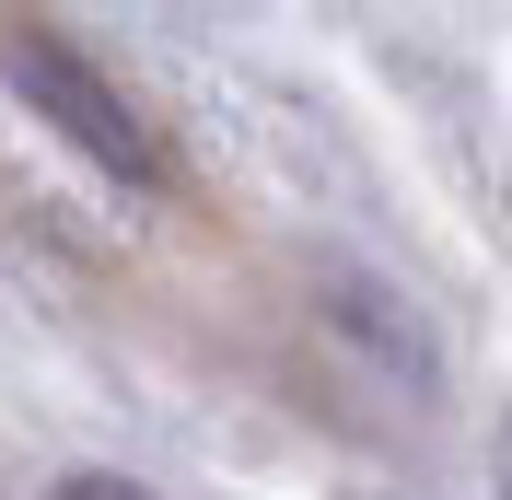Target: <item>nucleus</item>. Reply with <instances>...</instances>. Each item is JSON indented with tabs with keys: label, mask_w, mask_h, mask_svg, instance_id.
<instances>
[{
	"label": "nucleus",
	"mask_w": 512,
	"mask_h": 500,
	"mask_svg": "<svg viewBox=\"0 0 512 500\" xmlns=\"http://www.w3.org/2000/svg\"><path fill=\"white\" fill-rule=\"evenodd\" d=\"M0 82L35 105V117L59 128L70 152H94L105 175H128V187H152L163 175V152H152V128H140V105L105 82L70 35H47V24H0Z\"/></svg>",
	"instance_id": "1"
},
{
	"label": "nucleus",
	"mask_w": 512,
	"mask_h": 500,
	"mask_svg": "<svg viewBox=\"0 0 512 500\" xmlns=\"http://www.w3.org/2000/svg\"><path fill=\"white\" fill-rule=\"evenodd\" d=\"M47 500H152V489H140V477H59Z\"/></svg>",
	"instance_id": "2"
}]
</instances>
